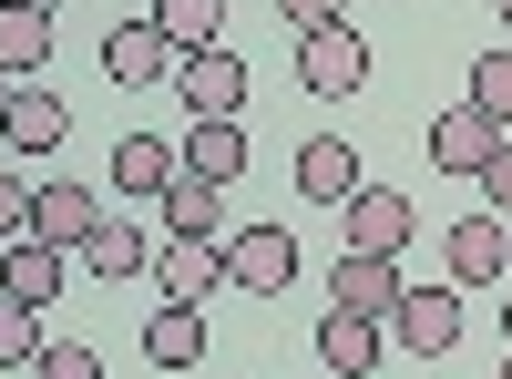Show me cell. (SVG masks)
Here are the masks:
<instances>
[{"label": "cell", "mask_w": 512, "mask_h": 379, "mask_svg": "<svg viewBox=\"0 0 512 379\" xmlns=\"http://www.w3.org/2000/svg\"><path fill=\"white\" fill-rule=\"evenodd\" d=\"M297 82H308L318 103H349L359 82H369V41L349 21H328V31H297Z\"/></svg>", "instance_id": "6da1fadb"}, {"label": "cell", "mask_w": 512, "mask_h": 379, "mask_svg": "<svg viewBox=\"0 0 512 379\" xmlns=\"http://www.w3.org/2000/svg\"><path fill=\"white\" fill-rule=\"evenodd\" d=\"M390 339H400L410 359H451V349H461V287H400Z\"/></svg>", "instance_id": "7a4b0ae2"}, {"label": "cell", "mask_w": 512, "mask_h": 379, "mask_svg": "<svg viewBox=\"0 0 512 379\" xmlns=\"http://www.w3.org/2000/svg\"><path fill=\"white\" fill-rule=\"evenodd\" d=\"M400 257H369V246H338V267H328V308H359V318H379L390 328V308H400Z\"/></svg>", "instance_id": "3957f363"}, {"label": "cell", "mask_w": 512, "mask_h": 379, "mask_svg": "<svg viewBox=\"0 0 512 379\" xmlns=\"http://www.w3.org/2000/svg\"><path fill=\"white\" fill-rule=\"evenodd\" d=\"M154 287H164V308H205L226 287V246H205V236H164L154 246Z\"/></svg>", "instance_id": "277c9868"}, {"label": "cell", "mask_w": 512, "mask_h": 379, "mask_svg": "<svg viewBox=\"0 0 512 379\" xmlns=\"http://www.w3.org/2000/svg\"><path fill=\"white\" fill-rule=\"evenodd\" d=\"M164 72H175V41L154 31V11H144V21H113V31H103V82H123V93H154Z\"/></svg>", "instance_id": "5b68a950"}, {"label": "cell", "mask_w": 512, "mask_h": 379, "mask_svg": "<svg viewBox=\"0 0 512 379\" xmlns=\"http://www.w3.org/2000/svg\"><path fill=\"white\" fill-rule=\"evenodd\" d=\"M287 277H297V236H287V226H236V236H226V287L277 298Z\"/></svg>", "instance_id": "8992f818"}, {"label": "cell", "mask_w": 512, "mask_h": 379, "mask_svg": "<svg viewBox=\"0 0 512 379\" xmlns=\"http://www.w3.org/2000/svg\"><path fill=\"white\" fill-rule=\"evenodd\" d=\"M72 134V103L52 93V82H11V103H0V144L11 154H52Z\"/></svg>", "instance_id": "52a82bcc"}, {"label": "cell", "mask_w": 512, "mask_h": 379, "mask_svg": "<svg viewBox=\"0 0 512 379\" xmlns=\"http://www.w3.org/2000/svg\"><path fill=\"white\" fill-rule=\"evenodd\" d=\"M93 226H103V195H93V185H31V236H41V246L82 257Z\"/></svg>", "instance_id": "ba28073f"}, {"label": "cell", "mask_w": 512, "mask_h": 379, "mask_svg": "<svg viewBox=\"0 0 512 379\" xmlns=\"http://www.w3.org/2000/svg\"><path fill=\"white\" fill-rule=\"evenodd\" d=\"M502 144H512V134H502L492 113H472V103H461V113H431V164H441V175H482Z\"/></svg>", "instance_id": "9c48e42d"}, {"label": "cell", "mask_w": 512, "mask_h": 379, "mask_svg": "<svg viewBox=\"0 0 512 379\" xmlns=\"http://www.w3.org/2000/svg\"><path fill=\"white\" fill-rule=\"evenodd\" d=\"M369 175H359V144L349 134H308V144H297V195H308V205H349Z\"/></svg>", "instance_id": "30bf717a"}, {"label": "cell", "mask_w": 512, "mask_h": 379, "mask_svg": "<svg viewBox=\"0 0 512 379\" xmlns=\"http://www.w3.org/2000/svg\"><path fill=\"white\" fill-rule=\"evenodd\" d=\"M502 246H512V226L492 216V205H482V216H461V226L441 236V267H451V287H492V277H502Z\"/></svg>", "instance_id": "8fae6325"}, {"label": "cell", "mask_w": 512, "mask_h": 379, "mask_svg": "<svg viewBox=\"0 0 512 379\" xmlns=\"http://www.w3.org/2000/svg\"><path fill=\"white\" fill-rule=\"evenodd\" d=\"M62 246H41V236H11L0 246V298H21V308H52L62 298Z\"/></svg>", "instance_id": "7c38bea8"}, {"label": "cell", "mask_w": 512, "mask_h": 379, "mask_svg": "<svg viewBox=\"0 0 512 379\" xmlns=\"http://www.w3.org/2000/svg\"><path fill=\"white\" fill-rule=\"evenodd\" d=\"M410 195H390V185H359L349 195V246H369V257H400V246H410Z\"/></svg>", "instance_id": "4fadbf2b"}, {"label": "cell", "mask_w": 512, "mask_h": 379, "mask_svg": "<svg viewBox=\"0 0 512 379\" xmlns=\"http://www.w3.org/2000/svg\"><path fill=\"white\" fill-rule=\"evenodd\" d=\"M41 62H52V11L41 0H0V72L41 82Z\"/></svg>", "instance_id": "5bb4252c"}, {"label": "cell", "mask_w": 512, "mask_h": 379, "mask_svg": "<svg viewBox=\"0 0 512 379\" xmlns=\"http://www.w3.org/2000/svg\"><path fill=\"white\" fill-rule=\"evenodd\" d=\"M185 175H205V185H236V175H246V123H236V113H195Z\"/></svg>", "instance_id": "9a60e30c"}, {"label": "cell", "mask_w": 512, "mask_h": 379, "mask_svg": "<svg viewBox=\"0 0 512 379\" xmlns=\"http://www.w3.org/2000/svg\"><path fill=\"white\" fill-rule=\"evenodd\" d=\"M154 205H164V236H205V246H226V185H205V175H175Z\"/></svg>", "instance_id": "2e32d148"}, {"label": "cell", "mask_w": 512, "mask_h": 379, "mask_svg": "<svg viewBox=\"0 0 512 379\" xmlns=\"http://www.w3.org/2000/svg\"><path fill=\"white\" fill-rule=\"evenodd\" d=\"M175 72H185V113H236L246 103V62L226 52V41H216V52H185Z\"/></svg>", "instance_id": "e0dca14e"}, {"label": "cell", "mask_w": 512, "mask_h": 379, "mask_svg": "<svg viewBox=\"0 0 512 379\" xmlns=\"http://www.w3.org/2000/svg\"><path fill=\"white\" fill-rule=\"evenodd\" d=\"M318 369H338V379L379 369V318H359V308H328V318H318Z\"/></svg>", "instance_id": "ac0fdd59"}, {"label": "cell", "mask_w": 512, "mask_h": 379, "mask_svg": "<svg viewBox=\"0 0 512 379\" xmlns=\"http://www.w3.org/2000/svg\"><path fill=\"white\" fill-rule=\"evenodd\" d=\"M175 175H185V154L164 144V134H123V144H113V185H123V195H164Z\"/></svg>", "instance_id": "d6986e66"}, {"label": "cell", "mask_w": 512, "mask_h": 379, "mask_svg": "<svg viewBox=\"0 0 512 379\" xmlns=\"http://www.w3.org/2000/svg\"><path fill=\"white\" fill-rule=\"evenodd\" d=\"M144 359L154 369H195L205 359V308H154L144 318Z\"/></svg>", "instance_id": "ffe728a7"}, {"label": "cell", "mask_w": 512, "mask_h": 379, "mask_svg": "<svg viewBox=\"0 0 512 379\" xmlns=\"http://www.w3.org/2000/svg\"><path fill=\"white\" fill-rule=\"evenodd\" d=\"M154 31L175 41V62H185V52H216V31H226V0H154Z\"/></svg>", "instance_id": "44dd1931"}, {"label": "cell", "mask_w": 512, "mask_h": 379, "mask_svg": "<svg viewBox=\"0 0 512 379\" xmlns=\"http://www.w3.org/2000/svg\"><path fill=\"white\" fill-rule=\"evenodd\" d=\"M82 267L113 287V277H144V267H154V246H144L134 226H113V216H103V226H93V246H82Z\"/></svg>", "instance_id": "7402d4cb"}, {"label": "cell", "mask_w": 512, "mask_h": 379, "mask_svg": "<svg viewBox=\"0 0 512 379\" xmlns=\"http://www.w3.org/2000/svg\"><path fill=\"white\" fill-rule=\"evenodd\" d=\"M31 359H41V308L0 298V369H11V379H31Z\"/></svg>", "instance_id": "603a6c76"}, {"label": "cell", "mask_w": 512, "mask_h": 379, "mask_svg": "<svg viewBox=\"0 0 512 379\" xmlns=\"http://www.w3.org/2000/svg\"><path fill=\"white\" fill-rule=\"evenodd\" d=\"M472 113H492L502 134H512V41H502V52H482V62H472Z\"/></svg>", "instance_id": "cb8c5ba5"}, {"label": "cell", "mask_w": 512, "mask_h": 379, "mask_svg": "<svg viewBox=\"0 0 512 379\" xmlns=\"http://www.w3.org/2000/svg\"><path fill=\"white\" fill-rule=\"evenodd\" d=\"M31 379H103V359L82 349V339H41V359H31Z\"/></svg>", "instance_id": "d4e9b609"}, {"label": "cell", "mask_w": 512, "mask_h": 379, "mask_svg": "<svg viewBox=\"0 0 512 379\" xmlns=\"http://www.w3.org/2000/svg\"><path fill=\"white\" fill-rule=\"evenodd\" d=\"M31 236V185H21V164H0V246Z\"/></svg>", "instance_id": "484cf974"}, {"label": "cell", "mask_w": 512, "mask_h": 379, "mask_svg": "<svg viewBox=\"0 0 512 379\" xmlns=\"http://www.w3.org/2000/svg\"><path fill=\"white\" fill-rule=\"evenodd\" d=\"M472 185H482V195H492V216H502V226H512V144H502V154H492V164H482V175H472Z\"/></svg>", "instance_id": "4316f807"}, {"label": "cell", "mask_w": 512, "mask_h": 379, "mask_svg": "<svg viewBox=\"0 0 512 379\" xmlns=\"http://www.w3.org/2000/svg\"><path fill=\"white\" fill-rule=\"evenodd\" d=\"M277 11H287L297 31H328V21H349V0H277Z\"/></svg>", "instance_id": "83f0119b"}, {"label": "cell", "mask_w": 512, "mask_h": 379, "mask_svg": "<svg viewBox=\"0 0 512 379\" xmlns=\"http://www.w3.org/2000/svg\"><path fill=\"white\" fill-rule=\"evenodd\" d=\"M502 349H512V298H502Z\"/></svg>", "instance_id": "f1b7e54d"}, {"label": "cell", "mask_w": 512, "mask_h": 379, "mask_svg": "<svg viewBox=\"0 0 512 379\" xmlns=\"http://www.w3.org/2000/svg\"><path fill=\"white\" fill-rule=\"evenodd\" d=\"M502 287H512V246H502Z\"/></svg>", "instance_id": "f546056e"}, {"label": "cell", "mask_w": 512, "mask_h": 379, "mask_svg": "<svg viewBox=\"0 0 512 379\" xmlns=\"http://www.w3.org/2000/svg\"><path fill=\"white\" fill-rule=\"evenodd\" d=\"M0 103H11V72H0Z\"/></svg>", "instance_id": "4dcf8cb0"}, {"label": "cell", "mask_w": 512, "mask_h": 379, "mask_svg": "<svg viewBox=\"0 0 512 379\" xmlns=\"http://www.w3.org/2000/svg\"><path fill=\"white\" fill-rule=\"evenodd\" d=\"M502 31H512V0H502Z\"/></svg>", "instance_id": "1f68e13d"}, {"label": "cell", "mask_w": 512, "mask_h": 379, "mask_svg": "<svg viewBox=\"0 0 512 379\" xmlns=\"http://www.w3.org/2000/svg\"><path fill=\"white\" fill-rule=\"evenodd\" d=\"M502 379H512V349H502Z\"/></svg>", "instance_id": "d6a6232c"}, {"label": "cell", "mask_w": 512, "mask_h": 379, "mask_svg": "<svg viewBox=\"0 0 512 379\" xmlns=\"http://www.w3.org/2000/svg\"><path fill=\"white\" fill-rule=\"evenodd\" d=\"M41 11H62V0H41Z\"/></svg>", "instance_id": "836d02e7"}]
</instances>
